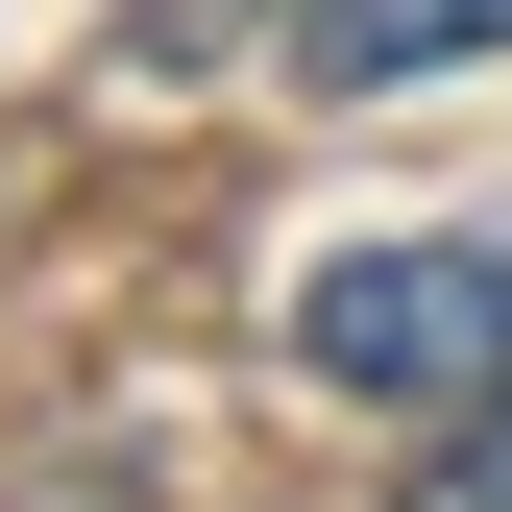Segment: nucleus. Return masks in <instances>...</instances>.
Instances as JSON below:
<instances>
[{"mask_svg":"<svg viewBox=\"0 0 512 512\" xmlns=\"http://www.w3.org/2000/svg\"><path fill=\"white\" fill-rule=\"evenodd\" d=\"M512 49V0H317V98H391V74H464Z\"/></svg>","mask_w":512,"mask_h":512,"instance_id":"2","label":"nucleus"},{"mask_svg":"<svg viewBox=\"0 0 512 512\" xmlns=\"http://www.w3.org/2000/svg\"><path fill=\"white\" fill-rule=\"evenodd\" d=\"M391 512H512V391H464V415H439V439H415V488H391Z\"/></svg>","mask_w":512,"mask_h":512,"instance_id":"3","label":"nucleus"},{"mask_svg":"<svg viewBox=\"0 0 512 512\" xmlns=\"http://www.w3.org/2000/svg\"><path fill=\"white\" fill-rule=\"evenodd\" d=\"M293 366H317V391H366V415H464V391H512V220H464V244H342V269L293 293Z\"/></svg>","mask_w":512,"mask_h":512,"instance_id":"1","label":"nucleus"}]
</instances>
